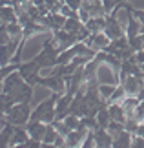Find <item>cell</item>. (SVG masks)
<instances>
[{"label":"cell","mask_w":144,"mask_h":148,"mask_svg":"<svg viewBox=\"0 0 144 148\" xmlns=\"http://www.w3.org/2000/svg\"><path fill=\"white\" fill-rule=\"evenodd\" d=\"M31 102H16L13 104V108L5 113V119L15 124V126H26L27 121L31 117Z\"/></svg>","instance_id":"6da1fadb"},{"label":"cell","mask_w":144,"mask_h":148,"mask_svg":"<svg viewBox=\"0 0 144 148\" xmlns=\"http://www.w3.org/2000/svg\"><path fill=\"white\" fill-rule=\"evenodd\" d=\"M37 84L49 88L53 93H66V79L59 75H38Z\"/></svg>","instance_id":"7a4b0ae2"},{"label":"cell","mask_w":144,"mask_h":148,"mask_svg":"<svg viewBox=\"0 0 144 148\" xmlns=\"http://www.w3.org/2000/svg\"><path fill=\"white\" fill-rule=\"evenodd\" d=\"M104 33L111 38V40H115V38H120L126 35L124 27L120 26V22L117 20V15L115 13H109L106 15V27H104Z\"/></svg>","instance_id":"3957f363"},{"label":"cell","mask_w":144,"mask_h":148,"mask_svg":"<svg viewBox=\"0 0 144 148\" xmlns=\"http://www.w3.org/2000/svg\"><path fill=\"white\" fill-rule=\"evenodd\" d=\"M86 44H88L89 48H93L97 53L99 51H106L108 46H109V42H111V38H109L104 31H100V33H91V35L84 40Z\"/></svg>","instance_id":"277c9868"},{"label":"cell","mask_w":144,"mask_h":148,"mask_svg":"<svg viewBox=\"0 0 144 148\" xmlns=\"http://www.w3.org/2000/svg\"><path fill=\"white\" fill-rule=\"evenodd\" d=\"M24 84H26L24 77H22L18 71H13V73H9V75L4 79V93L15 95L22 86H24Z\"/></svg>","instance_id":"5b68a950"},{"label":"cell","mask_w":144,"mask_h":148,"mask_svg":"<svg viewBox=\"0 0 144 148\" xmlns=\"http://www.w3.org/2000/svg\"><path fill=\"white\" fill-rule=\"evenodd\" d=\"M144 77H137V75H128L124 79L122 82V86L126 90V95H130V97H137V95L141 93V90L144 86V81H142Z\"/></svg>","instance_id":"8992f818"},{"label":"cell","mask_w":144,"mask_h":148,"mask_svg":"<svg viewBox=\"0 0 144 148\" xmlns=\"http://www.w3.org/2000/svg\"><path fill=\"white\" fill-rule=\"evenodd\" d=\"M93 139H95V146L99 148H113V137L106 128H95Z\"/></svg>","instance_id":"52a82bcc"},{"label":"cell","mask_w":144,"mask_h":148,"mask_svg":"<svg viewBox=\"0 0 144 148\" xmlns=\"http://www.w3.org/2000/svg\"><path fill=\"white\" fill-rule=\"evenodd\" d=\"M26 130H27V134H29V137H31V139L42 141V139H44L46 130H48V124H44L42 121H27Z\"/></svg>","instance_id":"ba28073f"},{"label":"cell","mask_w":144,"mask_h":148,"mask_svg":"<svg viewBox=\"0 0 144 148\" xmlns=\"http://www.w3.org/2000/svg\"><path fill=\"white\" fill-rule=\"evenodd\" d=\"M88 130H71L70 134L66 135V145L68 148H78L84 143V139L88 137Z\"/></svg>","instance_id":"9c48e42d"},{"label":"cell","mask_w":144,"mask_h":148,"mask_svg":"<svg viewBox=\"0 0 144 148\" xmlns=\"http://www.w3.org/2000/svg\"><path fill=\"white\" fill-rule=\"evenodd\" d=\"M15 124H11L9 121L0 128V148H9L11 146V137L15 134Z\"/></svg>","instance_id":"30bf717a"},{"label":"cell","mask_w":144,"mask_h":148,"mask_svg":"<svg viewBox=\"0 0 144 148\" xmlns=\"http://www.w3.org/2000/svg\"><path fill=\"white\" fill-rule=\"evenodd\" d=\"M108 112H109V117L111 121H117V123H126V112L120 102H109L108 104Z\"/></svg>","instance_id":"8fae6325"},{"label":"cell","mask_w":144,"mask_h":148,"mask_svg":"<svg viewBox=\"0 0 144 148\" xmlns=\"http://www.w3.org/2000/svg\"><path fill=\"white\" fill-rule=\"evenodd\" d=\"M0 20L2 24H9V22H18V15L13 5H0Z\"/></svg>","instance_id":"7c38bea8"},{"label":"cell","mask_w":144,"mask_h":148,"mask_svg":"<svg viewBox=\"0 0 144 148\" xmlns=\"http://www.w3.org/2000/svg\"><path fill=\"white\" fill-rule=\"evenodd\" d=\"M84 26L88 27L89 33H100L106 27V16H91Z\"/></svg>","instance_id":"4fadbf2b"},{"label":"cell","mask_w":144,"mask_h":148,"mask_svg":"<svg viewBox=\"0 0 144 148\" xmlns=\"http://www.w3.org/2000/svg\"><path fill=\"white\" fill-rule=\"evenodd\" d=\"M131 141H133V134L124 130L122 134H119L117 137H113V148H130Z\"/></svg>","instance_id":"5bb4252c"},{"label":"cell","mask_w":144,"mask_h":148,"mask_svg":"<svg viewBox=\"0 0 144 148\" xmlns=\"http://www.w3.org/2000/svg\"><path fill=\"white\" fill-rule=\"evenodd\" d=\"M137 35H141V22H139V18H137L133 13H131L130 20H128V26H126V37L135 38Z\"/></svg>","instance_id":"9a60e30c"},{"label":"cell","mask_w":144,"mask_h":148,"mask_svg":"<svg viewBox=\"0 0 144 148\" xmlns=\"http://www.w3.org/2000/svg\"><path fill=\"white\" fill-rule=\"evenodd\" d=\"M13 97H15V102H31V99H33V86L26 82Z\"/></svg>","instance_id":"2e32d148"},{"label":"cell","mask_w":144,"mask_h":148,"mask_svg":"<svg viewBox=\"0 0 144 148\" xmlns=\"http://www.w3.org/2000/svg\"><path fill=\"white\" fill-rule=\"evenodd\" d=\"M84 22L80 20V18H66V24H64V27H62V29H66L68 33H71V35H75L77 37L80 31L84 29Z\"/></svg>","instance_id":"e0dca14e"},{"label":"cell","mask_w":144,"mask_h":148,"mask_svg":"<svg viewBox=\"0 0 144 148\" xmlns=\"http://www.w3.org/2000/svg\"><path fill=\"white\" fill-rule=\"evenodd\" d=\"M27 139H29V134H27L26 126H16L13 137H11V146H15V145H24V143H27Z\"/></svg>","instance_id":"ac0fdd59"},{"label":"cell","mask_w":144,"mask_h":148,"mask_svg":"<svg viewBox=\"0 0 144 148\" xmlns=\"http://www.w3.org/2000/svg\"><path fill=\"white\" fill-rule=\"evenodd\" d=\"M97 128H108V124L111 123V117H109V112H108V104H104L97 112Z\"/></svg>","instance_id":"d6986e66"},{"label":"cell","mask_w":144,"mask_h":148,"mask_svg":"<svg viewBox=\"0 0 144 148\" xmlns=\"http://www.w3.org/2000/svg\"><path fill=\"white\" fill-rule=\"evenodd\" d=\"M13 104H16L13 95H9V93H0V112H2L4 115L11 110V108H13Z\"/></svg>","instance_id":"ffe728a7"},{"label":"cell","mask_w":144,"mask_h":148,"mask_svg":"<svg viewBox=\"0 0 144 148\" xmlns=\"http://www.w3.org/2000/svg\"><path fill=\"white\" fill-rule=\"evenodd\" d=\"M5 29L11 38H22V35H24V27L20 22H9V24H5Z\"/></svg>","instance_id":"44dd1931"},{"label":"cell","mask_w":144,"mask_h":148,"mask_svg":"<svg viewBox=\"0 0 144 148\" xmlns=\"http://www.w3.org/2000/svg\"><path fill=\"white\" fill-rule=\"evenodd\" d=\"M128 95H126V90H124V86L122 84H117L115 86V92H113V95L109 97L108 101H106V104H109V102H122Z\"/></svg>","instance_id":"7402d4cb"},{"label":"cell","mask_w":144,"mask_h":148,"mask_svg":"<svg viewBox=\"0 0 144 148\" xmlns=\"http://www.w3.org/2000/svg\"><path fill=\"white\" fill-rule=\"evenodd\" d=\"M115 86H117V84H99V93H100V97L104 99V101H108V99L113 95Z\"/></svg>","instance_id":"603a6c76"},{"label":"cell","mask_w":144,"mask_h":148,"mask_svg":"<svg viewBox=\"0 0 144 148\" xmlns=\"http://www.w3.org/2000/svg\"><path fill=\"white\" fill-rule=\"evenodd\" d=\"M106 130H108L109 134H111V137H117V135H119V134H122L126 128H124V123H117V121H111V123L108 124V128H106Z\"/></svg>","instance_id":"cb8c5ba5"},{"label":"cell","mask_w":144,"mask_h":148,"mask_svg":"<svg viewBox=\"0 0 144 148\" xmlns=\"http://www.w3.org/2000/svg\"><path fill=\"white\" fill-rule=\"evenodd\" d=\"M57 137H59V132L55 130V126L53 124H48V130H46V134H44L42 143H55Z\"/></svg>","instance_id":"d4e9b609"},{"label":"cell","mask_w":144,"mask_h":148,"mask_svg":"<svg viewBox=\"0 0 144 148\" xmlns=\"http://www.w3.org/2000/svg\"><path fill=\"white\" fill-rule=\"evenodd\" d=\"M62 121L66 123V126L70 128V130H77V128H78V124H80V117H78V115H73V113H70V115L64 117Z\"/></svg>","instance_id":"484cf974"},{"label":"cell","mask_w":144,"mask_h":148,"mask_svg":"<svg viewBox=\"0 0 144 148\" xmlns=\"http://www.w3.org/2000/svg\"><path fill=\"white\" fill-rule=\"evenodd\" d=\"M64 2L62 0H46V8L49 9V13H60Z\"/></svg>","instance_id":"4316f807"},{"label":"cell","mask_w":144,"mask_h":148,"mask_svg":"<svg viewBox=\"0 0 144 148\" xmlns=\"http://www.w3.org/2000/svg\"><path fill=\"white\" fill-rule=\"evenodd\" d=\"M53 126H55L57 132H59V135H64V137L71 132V130L66 126V123H64V121H55V123H53Z\"/></svg>","instance_id":"83f0119b"},{"label":"cell","mask_w":144,"mask_h":148,"mask_svg":"<svg viewBox=\"0 0 144 148\" xmlns=\"http://www.w3.org/2000/svg\"><path fill=\"white\" fill-rule=\"evenodd\" d=\"M102 5H104L106 15H109V13H113V9L119 5V0H102Z\"/></svg>","instance_id":"f1b7e54d"},{"label":"cell","mask_w":144,"mask_h":148,"mask_svg":"<svg viewBox=\"0 0 144 148\" xmlns=\"http://www.w3.org/2000/svg\"><path fill=\"white\" fill-rule=\"evenodd\" d=\"M9 40H11V37H9L8 29H5V24H2V26H0V46L8 44Z\"/></svg>","instance_id":"f546056e"},{"label":"cell","mask_w":144,"mask_h":148,"mask_svg":"<svg viewBox=\"0 0 144 148\" xmlns=\"http://www.w3.org/2000/svg\"><path fill=\"white\" fill-rule=\"evenodd\" d=\"M131 13H133L137 18H139V22H141V33H144V9H142V11H141V9H133Z\"/></svg>","instance_id":"4dcf8cb0"},{"label":"cell","mask_w":144,"mask_h":148,"mask_svg":"<svg viewBox=\"0 0 144 148\" xmlns=\"http://www.w3.org/2000/svg\"><path fill=\"white\" fill-rule=\"evenodd\" d=\"M82 2H84V0H64V4H68V5H70L71 9H75V11H78V9H80Z\"/></svg>","instance_id":"1f68e13d"},{"label":"cell","mask_w":144,"mask_h":148,"mask_svg":"<svg viewBox=\"0 0 144 148\" xmlns=\"http://www.w3.org/2000/svg\"><path fill=\"white\" fill-rule=\"evenodd\" d=\"M135 119H139L141 123L144 121V101H141V102H139V106H137V113H135Z\"/></svg>","instance_id":"d6a6232c"},{"label":"cell","mask_w":144,"mask_h":148,"mask_svg":"<svg viewBox=\"0 0 144 148\" xmlns=\"http://www.w3.org/2000/svg\"><path fill=\"white\" fill-rule=\"evenodd\" d=\"M130 148H144V139L133 135V141H131V146Z\"/></svg>","instance_id":"836d02e7"},{"label":"cell","mask_w":144,"mask_h":148,"mask_svg":"<svg viewBox=\"0 0 144 148\" xmlns=\"http://www.w3.org/2000/svg\"><path fill=\"white\" fill-rule=\"evenodd\" d=\"M133 135H137V137H142L144 139V121L139 124V126H137V130H135V134Z\"/></svg>","instance_id":"e575fe53"},{"label":"cell","mask_w":144,"mask_h":148,"mask_svg":"<svg viewBox=\"0 0 144 148\" xmlns=\"http://www.w3.org/2000/svg\"><path fill=\"white\" fill-rule=\"evenodd\" d=\"M40 148H59V146H57L55 143H42V145H40Z\"/></svg>","instance_id":"d590c367"},{"label":"cell","mask_w":144,"mask_h":148,"mask_svg":"<svg viewBox=\"0 0 144 148\" xmlns=\"http://www.w3.org/2000/svg\"><path fill=\"white\" fill-rule=\"evenodd\" d=\"M137 97H139V101H144V86H142V90H141V93L137 95Z\"/></svg>","instance_id":"8d00e7d4"},{"label":"cell","mask_w":144,"mask_h":148,"mask_svg":"<svg viewBox=\"0 0 144 148\" xmlns=\"http://www.w3.org/2000/svg\"><path fill=\"white\" fill-rule=\"evenodd\" d=\"M9 148H26V143H24V145H15V146H9Z\"/></svg>","instance_id":"74e56055"},{"label":"cell","mask_w":144,"mask_h":148,"mask_svg":"<svg viewBox=\"0 0 144 148\" xmlns=\"http://www.w3.org/2000/svg\"><path fill=\"white\" fill-rule=\"evenodd\" d=\"M95 148H99V146H95Z\"/></svg>","instance_id":"f35d334b"},{"label":"cell","mask_w":144,"mask_h":148,"mask_svg":"<svg viewBox=\"0 0 144 148\" xmlns=\"http://www.w3.org/2000/svg\"><path fill=\"white\" fill-rule=\"evenodd\" d=\"M62 2H64V0H62Z\"/></svg>","instance_id":"ab89813d"}]
</instances>
